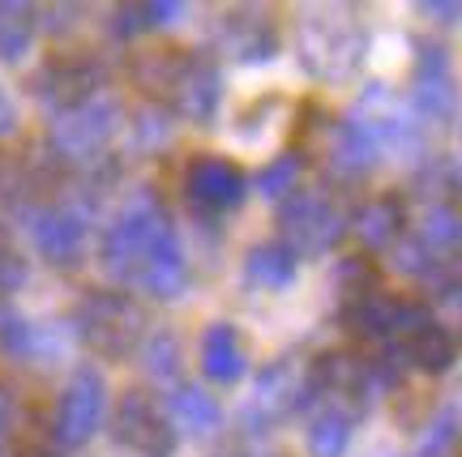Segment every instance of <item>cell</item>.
<instances>
[{"label":"cell","mask_w":462,"mask_h":457,"mask_svg":"<svg viewBox=\"0 0 462 457\" xmlns=\"http://www.w3.org/2000/svg\"><path fill=\"white\" fill-rule=\"evenodd\" d=\"M167 231H171V218H167L163 201L154 193L133 197L129 206L116 214L112 227L103 231V240H99L103 270L116 278H125V282H133L137 270H142V261H146V252L163 240Z\"/></svg>","instance_id":"1"},{"label":"cell","mask_w":462,"mask_h":457,"mask_svg":"<svg viewBox=\"0 0 462 457\" xmlns=\"http://www.w3.org/2000/svg\"><path fill=\"white\" fill-rule=\"evenodd\" d=\"M338 321L351 338L360 343H385V346H407L420 329L432 325V308L415 295H368L356 304L338 308Z\"/></svg>","instance_id":"2"},{"label":"cell","mask_w":462,"mask_h":457,"mask_svg":"<svg viewBox=\"0 0 462 457\" xmlns=\"http://www.w3.org/2000/svg\"><path fill=\"white\" fill-rule=\"evenodd\" d=\"M73 325L82 334V343L90 351H99L107 360H125L133 355V346L142 343L146 316L120 291H90L73 312Z\"/></svg>","instance_id":"3"},{"label":"cell","mask_w":462,"mask_h":457,"mask_svg":"<svg viewBox=\"0 0 462 457\" xmlns=\"http://www.w3.org/2000/svg\"><path fill=\"white\" fill-rule=\"evenodd\" d=\"M279 227H282V244L291 248L296 257H321L330 252L346 231L343 210L334 206L326 193H287L279 201Z\"/></svg>","instance_id":"4"},{"label":"cell","mask_w":462,"mask_h":457,"mask_svg":"<svg viewBox=\"0 0 462 457\" xmlns=\"http://www.w3.org/2000/svg\"><path fill=\"white\" fill-rule=\"evenodd\" d=\"M300 51H304V69L326 78V82H343L351 78L364 60V31L338 17H313L300 31Z\"/></svg>","instance_id":"5"},{"label":"cell","mask_w":462,"mask_h":457,"mask_svg":"<svg viewBox=\"0 0 462 457\" xmlns=\"http://www.w3.org/2000/svg\"><path fill=\"white\" fill-rule=\"evenodd\" d=\"M103 407H107V385L95 368H78L69 376L65 393L56 402V419H51V432H56V444L65 449H82L103 424Z\"/></svg>","instance_id":"6"},{"label":"cell","mask_w":462,"mask_h":457,"mask_svg":"<svg viewBox=\"0 0 462 457\" xmlns=\"http://www.w3.org/2000/svg\"><path fill=\"white\" fill-rule=\"evenodd\" d=\"M116 124H120V107H116L112 98H90L82 107H73V112L60 115V124L51 129V150L69 159V163H90V159H99L103 146L112 142Z\"/></svg>","instance_id":"7"},{"label":"cell","mask_w":462,"mask_h":457,"mask_svg":"<svg viewBox=\"0 0 462 457\" xmlns=\"http://www.w3.org/2000/svg\"><path fill=\"white\" fill-rule=\"evenodd\" d=\"M112 432L116 441L137 449L142 457H171V449H176V427L146 389H129L116 402Z\"/></svg>","instance_id":"8"},{"label":"cell","mask_w":462,"mask_h":457,"mask_svg":"<svg viewBox=\"0 0 462 457\" xmlns=\"http://www.w3.org/2000/svg\"><path fill=\"white\" fill-rule=\"evenodd\" d=\"M34 95L43 98L56 112H73L95 98V90L103 86V69L90 56H56L31 78Z\"/></svg>","instance_id":"9"},{"label":"cell","mask_w":462,"mask_h":457,"mask_svg":"<svg viewBox=\"0 0 462 457\" xmlns=\"http://www.w3.org/2000/svg\"><path fill=\"white\" fill-rule=\"evenodd\" d=\"M248 193V180L245 171L223 159V154H198L189 171H184V197L206 214H223V210H236Z\"/></svg>","instance_id":"10"},{"label":"cell","mask_w":462,"mask_h":457,"mask_svg":"<svg viewBox=\"0 0 462 457\" xmlns=\"http://www.w3.org/2000/svg\"><path fill=\"white\" fill-rule=\"evenodd\" d=\"M411 103L424 120H449L454 103H458V82H454V65L441 43H420L411 69Z\"/></svg>","instance_id":"11"},{"label":"cell","mask_w":462,"mask_h":457,"mask_svg":"<svg viewBox=\"0 0 462 457\" xmlns=\"http://www.w3.org/2000/svg\"><path fill=\"white\" fill-rule=\"evenodd\" d=\"M86 214L73 210V206H48V210H34L31 218V235H34V248L39 257L51 265H69L82 261V248H86Z\"/></svg>","instance_id":"12"},{"label":"cell","mask_w":462,"mask_h":457,"mask_svg":"<svg viewBox=\"0 0 462 457\" xmlns=\"http://www.w3.org/2000/svg\"><path fill=\"white\" fill-rule=\"evenodd\" d=\"M313 393H309V376L300 372L291 360L270 363L257 376V398L248 407V424H274L282 415H291L296 407H304Z\"/></svg>","instance_id":"13"},{"label":"cell","mask_w":462,"mask_h":457,"mask_svg":"<svg viewBox=\"0 0 462 457\" xmlns=\"http://www.w3.org/2000/svg\"><path fill=\"white\" fill-rule=\"evenodd\" d=\"M167 98H171L176 115L193 120V124H206V120L218 112V98H223V78H218L215 60H206V56H189L180 82L171 86V95Z\"/></svg>","instance_id":"14"},{"label":"cell","mask_w":462,"mask_h":457,"mask_svg":"<svg viewBox=\"0 0 462 457\" xmlns=\"http://www.w3.org/2000/svg\"><path fill=\"white\" fill-rule=\"evenodd\" d=\"M137 287L154 299H180V291L189 287V261H184V248H180V235L176 227L167 231L159 244L146 252V261L133 278Z\"/></svg>","instance_id":"15"},{"label":"cell","mask_w":462,"mask_h":457,"mask_svg":"<svg viewBox=\"0 0 462 457\" xmlns=\"http://www.w3.org/2000/svg\"><path fill=\"white\" fill-rule=\"evenodd\" d=\"M377 163H381V146H377V137L368 133V124H364L360 115L343 120L330 137V171L338 180H364Z\"/></svg>","instance_id":"16"},{"label":"cell","mask_w":462,"mask_h":457,"mask_svg":"<svg viewBox=\"0 0 462 457\" xmlns=\"http://www.w3.org/2000/svg\"><path fill=\"white\" fill-rule=\"evenodd\" d=\"M201 372L210 376L215 385H236L248 372V355L240 343V329L227 321H215L201 334Z\"/></svg>","instance_id":"17"},{"label":"cell","mask_w":462,"mask_h":457,"mask_svg":"<svg viewBox=\"0 0 462 457\" xmlns=\"http://www.w3.org/2000/svg\"><path fill=\"white\" fill-rule=\"evenodd\" d=\"M223 39H227L231 56L245 60V65H262V60H270V56L279 51V31H274V22H270L262 9L231 14L227 26H223Z\"/></svg>","instance_id":"18"},{"label":"cell","mask_w":462,"mask_h":457,"mask_svg":"<svg viewBox=\"0 0 462 457\" xmlns=\"http://www.w3.org/2000/svg\"><path fill=\"white\" fill-rule=\"evenodd\" d=\"M351 227H356V235L368 248H390V244H398V235L407 227V210H402L398 197H373V201H364L360 210H356Z\"/></svg>","instance_id":"19"},{"label":"cell","mask_w":462,"mask_h":457,"mask_svg":"<svg viewBox=\"0 0 462 457\" xmlns=\"http://www.w3.org/2000/svg\"><path fill=\"white\" fill-rule=\"evenodd\" d=\"M296 265H300L296 252L282 244V240H274V244L248 248V257H245V278L253 282V287H265V291H282V287H291V282H296Z\"/></svg>","instance_id":"20"},{"label":"cell","mask_w":462,"mask_h":457,"mask_svg":"<svg viewBox=\"0 0 462 457\" xmlns=\"http://www.w3.org/2000/svg\"><path fill=\"white\" fill-rule=\"evenodd\" d=\"M163 410H167V419H171V427H184L193 436H206V432H215L223 424L218 402L206 389H198V385H180V389L167 398Z\"/></svg>","instance_id":"21"},{"label":"cell","mask_w":462,"mask_h":457,"mask_svg":"<svg viewBox=\"0 0 462 457\" xmlns=\"http://www.w3.org/2000/svg\"><path fill=\"white\" fill-rule=\"evenodd\" d=\"M402 355H407V363L420 368L424 376H441L454 368V360H458V338H454L446 325H429L402 346Z\"/></svg>","instance_id":"22"},{"label":"cell","mask_w":462,"mask_h":457,"mask_svg":"<svg viewBox=\"0 0 462 457\" xmlns=\"http://www.w3.org/2000/svg\"><path fill=\"white\" fill-rule=\"evenodd\" d=\"M184 65H189V51L180 48H154L133 56V82L142 86L146 95H171V86L180 82Z\"/></svg>","instance_id":"23"},{"label":"cell","mask_w":462,"mask_h":457,"mask_svg":"<svg viewBox=\"0 0 462 457\" xmlns=\"http://www.w3.org/2000/svg\"><path fill=\"white\" fill-rule=\"evenodd\" d=\"M180 14H184V5H176V0L120 5V9L112 14V34H116V39H133V34H146V31H159V26H171Z\"/></svg>","instance_id":"24"},{"label":"cell","mask_w":462,"mask_h":457,"mask_svg":"<svg viewBox=\"0 0 462 457\" xmlns=\"http://www.w3.org/2000/svg\"><path fill=\"white\" fill-rule=\"evenodd\" d=\"M415 240L429 248V252H437V257L458 252V248H462V214L449 210V206H429V210H424V218H420Z\"/></svg>","instance_id":"25"},{"label":"cell","mask_w":462,"mask_h":457,"mask_svg":"<svg viewBox=\"0 0 462 457\" xmlns=\"http://www.w3.org/2000/svg\"><path fill=\"white\" fill-rule=\"evenodd\" d=\"M34 43V9L22 0L0 5V60H22Z\"/></svg>","instance_id":"26"},{"label":"cell","mask_w":462,"mask_h":457,"mask_svg":"<svg viewBox=\"0 0 462 457\" xmlns=\"http://www.w3.org/2000/svg\"><path fill=\"white\" fill-rule=\"evenodd\" d=\"M351 444V415L338 407H321L309 424V457H343Z\"/></svg>","instance_id":"27"},{"label":"cell","mask_w":462,"mask_h":457,"mask_svg":"<svg viewBox=\"0 0 462 457\" xmlns=\"http://www.w3.org/2000/svg\"><path fill=\"white\" fill-rule=\"evenodd\" d=\"M334 291L343 295V304H356V299H368V295L381 291V270L373 257H343L334 265Z\"/></svg>","instance_id":"28"},{"label":"cell","mask_w":462,"mask_h":457,"mask_svg":"<svg viewBox=\"0 0 462 457\" xmlns=\"http://www.w3.org/2000/svg\"><path fill=\"white\" fill-rule=\"evenodd\" d=\"M458 441H462V419H458V410L449 407L424 427V441H420V453L415 457H454Z\"/></svg>","instance_id":"29"},{"label":"cell","mask_w":462,"mask_h":457,"mask_svg":"<svg viewBox=\"0 0 462 457\" xmlns=\"http://www.w3.org/2000/svg\"><path fill=\"white\" fill-rule=\"evenodd\" d=\"M296 176H300V154H279L274 163H265L257 176H253V184H257V193L270 197V201H282L287 193H296Z\"/></svg>","instance_id":"30"},{"label":"cell","mask_w":462,"mask_h":457,"mask_svg":"<svg viewBox=\"0 0 462 457\" xmlns=\"http://www.w3.org/2000/svg\"><path fill=\"white\" fill-rule=\"evenodd\" d=\"M146 372L154 376V380H171V376L180 372V343H176V334H150L146 343Z\"/></svg>","instance_id":"31"},{"label":"cell","mask_w":462,"mask_h":457,"mask_svg":"<svg viewBox=\"0 0 462 457\" xmlns=\"http://www.w3.org/2000/svg\"><path fill=\"white\" fill-rule=\"evenodd\" d=\"M34 346H39V329H34L26 316L5 312V316H0V351L26 360V355H34Z\"/></svg>","instance_id":"32"},{"label":"cell","mask_w":462,"mask_h":457,"mask_svg":"<svg viewBox=\"0 0 462 457\" xmlns=\"http://www.w3.org/2000/svg\"><path fill=\"white\" fill-rule=\"evenodd\" d=\"M26 257L17 252V244L9 240V231L0 227V295L17 291V287H26Z\"/></svg>","instance_id":"33"},{"label":"cell","mask_w":462,"mask_h":457,"mask_svg":"<svg viewBox=\"0 0 462 457\" xmlns=\"http://www.w3.org/2000/svg\"><path fill=\"white\" fill-rule=\"evenodd\" d=\"M9 427H14V393H9V385H0V457H14L9 453Z\"/></svg>","instance_id":"34"},{"label":"cell","mask_w":462,"mask_h":457,"mask_svg":"<svg viewBox=\"0 0 462 457\" xmlns=\"http://www.w3.org/2000/svg\"><path fill=\"white\" fill-rule=\"evenodd\" d=\"M14 133H17V103L0 86V137H14Z\"/></svg>","instance_id":"35"},{"label":"cell","mask_w":462,"mask_h":457,"mask_svg":"<svg viewBox=\"0 0 462 457\" xmlns=\"http://www.w3.org/2000/svg\"><path fill=\"white\" fill-rule=\"evenodd\" d=\"M420 14H429V17H458L462 14V5H441V0H429Z\"/></svg>","instance_id":"36"},{"label":"cell","mask_w":462,"mask_h":457,"mask_svg":"<svg viewBox=\"0 0 462 457\" xmlns=\"http://www.w3.org/2000/svg\"><path fill=\"white\" fill-rule=\"evenodd\" d=\"M14 457H51V453H48V449H34V444H31V449H17Z\"/></svg>","instance_id":"37"}]
</instances>
